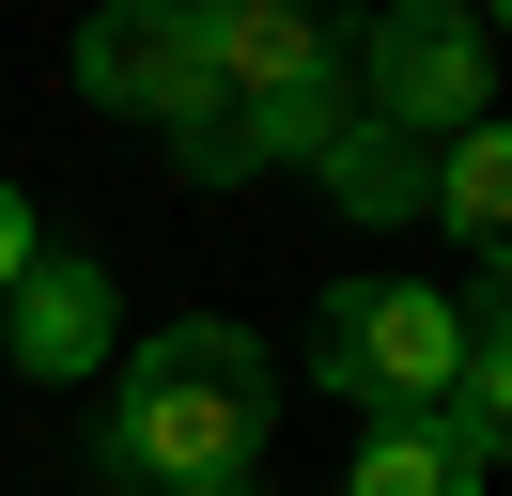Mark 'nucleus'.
Returning <instances> with one entry per match:
<instances>
[{"mask_svg": "<svg viewBox=\"0 0 512 496\" xmlns=\"http://www.w3.org/2000/svg\"><path fill=\"white\" fill-rule=\"evenodd\" d=\"M264 419H280L264 341L249 326H171V341H140V372L109 388L94 450H109V481H140V496H218V481H249Z\"/></svg>", "mask_w": 512, "mask_h": 496, "instance_id": "obj_1", "label": "nucleus"}, {"mask_svg": "<svg viewBox=\"0 0 512 496\" xmlns=\"http://www.w3.org/2000/svg\"><path fill=\"white\" fill-rule=\"evenodd\" d=\"M311 372L342 403H373V419H435L450 372H466V310L419 295V279H326L311 310Z\"/></svg>", "mask_w": 512, "mask_h": 496, "instance_id": "obj_2", "label": "nucleus"}, {"mask_svg": "<svg viewBox=\"0 0 512 496\" xmlns=\"http://www.w3.org/2000/svg\"><path fill=\"white\" fill-rule=\"evenodd\" d=\"M373 124L388 140H466L481 124V16L404 0V16L373 31Z\"/></svg>", "mask_w": 512, "mask_h": 496, "instance_id": "obj_3", "label": "nucleus"}, {"mask_svg": "<svg viewBox=\"0 0 512 496\" xmlns=\"http://www.w3.org/2000/svg\"><path fill=\"white\" fill-rule=\"evenodd\" d=\"M78 78H94L109 109H140V124L218 109V78H202V16H187V0H125V16H94V31H78Z\"/></svg>", "mask_w": 512, "mask_h": 496, "instance_id": "obj_4", "label": "nucleus"}, {"mask_svg": "<svg viewBox=\"0 0 512 496\" xmlns=\"http://www.w3.org/2000/svg\"><path fill=\"white\" fill-rule=\"evenodd\" d=\"M202 78H218V109L326 93V31L295 16V0H218V16H202Z\"/></svg>", "mask_w": 512, "mask_h": 496, "instance_id": "obj_5", "label": "nucleus"}, {"mask_svg": "<svg viewBox=\"0 0 512 496\" xmlns=\"http://www.w3.org/2000/svg\"><path fill=\"white\" fill-rule=\"evenodd\" d=\"M16 372H94L109 357V279L78 264V248H32V279H16Z\"/></svg>", "mask_w": 512, "mask_h": 496, "instance_id": "obj_6", "label": "nucleus"}, {"mask_svg": "<svg viewBox=\"0 0 512 496\" xmlns=\"http://www.w3.org/2000/svg\"><path fill=\"white\" fill-rule=\"evenodd\" d=\"M357 496H481V465L450 450L435 419H373V450H357Z\"/></svg>", "mask_w": 512, "mask_h": 496, "instance_id": "obj_7", "label": "nucleus"}, {"mask_svg": "<svg viewBox=\"0 0 512 496\" xmlns=\"http://www.w3.org/2000/svg\"><path fill=\"white\" fill-rule=\"evenodd\" d=\"M435 202H450V233H466V248H497V217H512V140H497V124H466V140H450Z\"/></svg>", "mask_w": 512, "mask_h": 496, "instance_id": "obj_8", "label": "nucleus"}, {"mask_svg": "<svg viewBox=\"0 0 512 496\" xmlns=\"http://www.w3.org/2000/svg\"><path fill=\"white\" fill-rule=\"evenodd\" d=\"M326 186H342L357 217H388V202H419V155L388 140V124H342V140H326Z\"/></svg>", "mask_w": 512, "mask_h": 496, "instance_id": "obj_9", "label": "nucleus"}, {"mask_svg": "<svg viewBox=\"0 0 512 496\" xmlns=\"http://www.w3.org/2000/svg\"><path fill=\"white\" fill-rule=\"evenodd\" d=\"M32 248H47V233H32V202H16V186H0V295H16V279H32Z\"/></svg>", "mask_w": 512, "mask_h": 496, "instance_id": "obj_10", "label": "nucleus"}, {"mask_svg": "<svg viewBox=\"0 0 512 496\" xmlns=\"http://www.w3.org/2000/svg\"><path fill=\"white\" fill-rule=\"evenodd\" d=\"M218 496H233V481H218Z\"/></svg>", "mask_w": 512, "mask_h": 496, "instance_id": "obj_11", "label": "nucleus"}]
</instances>
